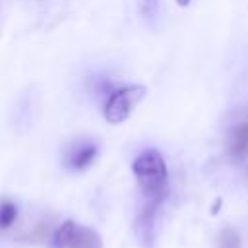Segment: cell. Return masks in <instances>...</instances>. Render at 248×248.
<instances>
[{"instance_id": "obj_10", "label": "cell", "mask_w": 248, "mask_h": 248, "mask_svg": "<svg viewBox=\"0 0 248 248\" xmlns=\"http://www.w3.org/2000/svg\"><path fill=\"white\" fill-rule=\"evenodd\" d=\"M176 4L184 8V6H188V4H190V0H176Z\"/></svg>"}, {"instance_id": "obj_6", "label": "cell", "mask_w": 248, "mask_h": 248, "mask_svg": "<svg viewBox=\"0 0 248 248\" xmlns=\"http://www.w3.org/2000/svg\"><path fill=\"white\" fill-rule=\"evenodd\" d=\"M229 151L232 157L242 159L248 155V122L238 124L229 138Z\"/></svg>"}, {"instance_id": "obj_1", "label": "cell", "mask_w": 248, "mask_h": 248, "mask_svg": "<svg viewBox=\"0 0 248 248\" xmlns=\"http://www.w3.org/2000/svg\"><path fill=\"white\" fill-rule=\"evenodd\" d=\"M132 170H134V176H136L141 192L147 198L165 196V188L169 182V170H167V163H165L161 151H157L153 147L143 149L134 159Z\"/></svg>"}, {"instance_id": "obj_3", "label": "cell", "mask_w": 248, "mask_h": 248, "mask_svg": "<svg viewBox=\"0 0 248 248\" xmlns=\"http://www.w3.org/2000/svg\"><path fill=\"white\" fill-rule=\"evenodd\" d=\"M52 244L56 248H103V240L97 231L74 221H64L58 225L52 234Z\"/></svg>"}, {"instance_id": "obj_8", "label": "cell", "mask_w": 248, "mask_h": 248, "mask_svg": "<svg viewBox=\"0 0 248 248\" xmlns=\"http://www.w3.org/2000/svg\"><path fill=\"white\" fill-rule=\"evenodd\" d=\"M16 217H17V205L12 200L2 198L0 200V229H10Z\"/></svg>"}, {"instance_id": "obj_7", "label": "cell", "mask_w": 248, "mask_h": 248, "mask_svg": "<svg viewBox=\"0 0 248 248\" xmlns=\"http://www.w3.org/2000/svg\"><path fill=\"white\" fill-rule=\"evenodd\" d=\"M215 248H242V238L232 227H225L217 234Z\"/></svg>"}, {"instance_id": "obj_9", "label": "cell", "mask_w": 248, "mask_h": 248, "mask_svg": "<svg viewBox=\"0 0 248 248\" xmlns=\"http://www.w3.org/2000/svg\"><path fill=\"white\" fill-rule=\"evenodd\" d=\"M157 6H159V0H143L141 2V12L147 17H153L157 14Z\"/></svg>"}, {"instance_id": "obj_5", "label": "cell", "mask_w": 248, "mask_h": 248, "mask_svg": "<svg viewBox=\"0 0 248 248\" xmlns=\"http://www.w3.org/2000/svg\"><path fill=\"white\" fill-rule=\"evenodd\" d=\"M97 153H99V149L95 143L79 141V143L72 145V149L66 153V167H70L74 170H83L97 159Z\"/></svg>"}, {"instance_id": "obj_4", "label": "cell", "mask_w": 248, "mask_h": 248, "mask_svg": "<svg viewBox=\"0 0 248 248\" xmlns=\"http://www.w3.org/2000/svg\"><path fill=\"white\" fill-rule=\"evenodd\" d=\"M161 200H163V196L151 198V200L141 207V211L138 213V221H136L138 236L141 238V242H143L145 246H151V242H153V238H155V217H157V209H159Z\"/></svg>"}, {"instance_id": "obj_2", "label": "cell", "mask_w": 248, "mask_h": 248, "mask_svg": "<svg viewBox=\"0 0 248 248\" xmlns=\"http://www.w3.org/2000/svg\"><path fill=\"white\" fill-rule=\"evenodd\" d=\"M145 91H147L145 85H140V83H130V85L112 89L103 107L105 120L108 124H122L124 120H128L136 105L145 97Z\"/></svg>"}]
</instances>
